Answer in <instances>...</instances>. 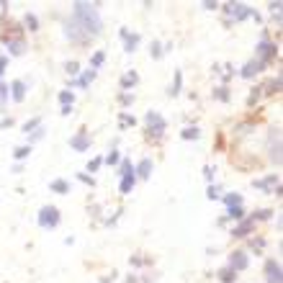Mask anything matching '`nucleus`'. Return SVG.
Listing matches in <instances>:
<instances>
[{
  "instance_id": "29",
  "label": "nucleus",
  "mask_w": 283,
  "mask_h": 283,
  "mask_svg": "<svg viewBox=\"0 0 283 283\" xmlns=\"http://www.w3.org/2000/svg\"><path fill=\"white\" fill-rule=\"evenodd\" d=\"M127 173H134V168H132L129 160H124V163L118 165V175H127Z\"/></svg>"
},
{
  "instance_id": "23",
  "label": "nucleus",
  "mask_w": 283,
  "mask_h": 283,
  "mask_svg": "<svg viewBox=\"0 0 283 283\" xmlns=\"http://www.w3.org/2000/svg\"><path fill=\"white\" fill-rule=\"evenodd\" d=\"M180 137H183V139H198V129H196V127H185Z\"/></svg>"
},
{
  "instance_id": "35",
  "label": "nucleus",
  "mask_w": 283,
  "mask_h": 283,
  "mask_svg": "<svg viewBox=\"0 0 283 283\" xmlns=\"http://www.w3.org/2000/svg\"><path fill=\"white\" fill-rule=\"evenodd\" d=\"M101 163H103V160H101V157H96V160H90V165H88V170H90V173H96V170L101 168Z\"/></svg>"
},
{
  "instance_id": "42",
  "label": "nucleus",
  "mask_w": 283,
  "mask_h": 283,
  "mask_svg": "<svg viewBox=\"0 0 283 283\" xmlns=\"http://www.w3.org/2000/svg\"><path fill=\"white\" fill-rule=\"evenodd\" d=\"M132 101H134V98H132V96H127V93H124V96H121V103H124V106H129Z\"/></svg>"
},
{
  "instance_id": "7",
  "label": "nucleus",
  "mask_w": 283,
  "mask_h": 283,
  "mask_svg": "<svg viewBox=\"0 0 283 283\" xmlns=\"http://www.w3.org/2000/svg\"><path fill=\"white\" fill-rule=\"evenodd\" d=\"M70 147H72V149H77V152H85V149L90 147V137H88V132L75 134V137L70 139Z\"/></svg>"
},
{
  "instance_id": "9",
  "label": "nucleus",
  "mask_w": 283,
  "mask_h": 283,
  "mask_svg": "<svg viewBox=\"0 0 283 283\" xmlns=\"http://www.w3.org/2000/svg\"><path fill=\"white\" fill-rule=\"evenodd\" d=\"M253 185H255V188H260V191H265V193H270V191H275V188H278V175L260 178V180H255Z\"/></svg>"
},
{
  "instance_id": "27",
  "label": "nucleus",
  "mask_w": 283,
  "mask_h": 283,
  "mask_svg": "<svg viewBox=\"0 0 283 283\" xmlns=\"http://www.w3.org/2000/svg\"><path fill=\"white\" fill-rule=\"evenodd\" d=\"M224 201H227V206L232 209V206H239V204H242V196H239V193H234V196H227Z\"/></svg>"
},
{
  "instance_id": "13",
  "label": "nucleus",
  "mask_w": 283,
  "mask_h": 283,
  "mask_svg": "<svg viewBox=\"0 0 283 283\" xmlns=\"http://www.w3.org/2000/svg\"><path fill=\"white\" fill-rule=\"evenodd\" d=\"M6 44H8L11 54H16V57L26 52V44H23V39H6Z\"/></svg>"
},
{
  "instance_id": "36",
  "label": "nucleus",
  "mask_w": 283,
  "mask_h": 283,
  "mask_svg": "<svg viewBox=\"0 0 283 283\" xmlns=\"http://www.w3.org/2000/svg\"><path fill=\"white\" fill-rule=\"evenodd\" d=\"M106 163H108V165H116V163H118V152H108Z\"/></svg>"
},
{
  "instance_id": "20",
  "label": "nucleus",
  "mask_w": 283,
  "mask_h": 283,
  "mask_svg": "<svg viewBox=\"0 0 283 283\" xmlns=\"http://www.w3.org/2000/svg\"><path fill=\"white\" fill-rule=\"evenodd\" d=\"M219 278H222L224 283H234V278H237V273H234L232 268H224V270H219Z\"/></svg>"
},
{
  "instance_id": "11",
  "label": "nucleus",
  "mask_w": 283,
  "mask_h": 283,
  "mask_svg": "<svg viewBox=\"0 0 283 283\" xmlns=\"http://www.w3.org/2000/svg\"><path fill=\"white\" fill-rule=\"evenodd\" d=\"M263 67H265L263 62H258V59H250L245 67H242V77H255V75H258Z\"/></svg>"
},
{
  "instance_id": "4",
  "label": "nucleus",
  "mask_w": 283,
  "mask_h": 283,
  "mask_svg": "<svg viewBox=\"0 0 283 283\" xmlns=\"http://www.w3.org/2000/svg\"><path fill=\"white\" fill-rule=\"evenodd\" d=\"M275 54H278L275 44H273V42H268V39L263 36V42H260V44H258V49H255V59H258V62H263V65H268L270 59H275Z\"/></svg>"
},
{
  "instance_id": "25",
  "label": "nucleus",
  "mask_w": 283,
  "mask_h": 283,
  "mask_svg": "<svg viewBox=\"0 0 283 283\" xmlns=\"http://www.w3.org/2000/svg\"><path fill=\"white\" fill-rule=\"evenodd\" d=\"M242 216H245V211H242V206H232V209H229V219H237V222H242Z\"/></svg>"
},
{
  "instance_id": "44",
  "label": "nucleus",
  "mask_w": 283,
  "mask_h": 283,
  "mask_svg": "<svg viewBox=\"0 0 283 283\" xmlns=\"http://www.w3.org/2000/svg\"><path fill=\"white\" fill-rule=\"evenodd\" d=\"M204 175H206V178L211 180V178H214V168H206V170H204Z\"/></svg>"
},
{
  "instance_id": "33",
  "label": "nucleus",
  "mask_w": 283,
  "mask_h": 283,
  "mask_svg": "<svg viewBox=\"0 0 283 283\" xmlns=\"http://www.w3.org/2000/svg\"><path fill=\"white\" fill-rule=\"evenodd\" d=\"M214 96H216L219 101H229V93H227V88H216V90H214Z\"/></svg>"
},
{
  "instance_id": "41",
  "label": "nucleus",
  "mask_w": 283,
  "mask_h": 283,
  "mask_svg": "<svg viewBox=\"0 0 283 283\" xmlns=\"http://www.w3.org/2000/svg\"><path fill=\"white\" fill-rule=\"evenodd\" d=\"M42 137H44V129H42V127H39V129L34 132V137H31V139H42Z\"/></svg>"
},
{
  "instance_id": "16",
  "label": "nucleus",
  "mask_w": 283,
  "mask_h": 283,
  "mask_svg": "<svg viewBox=\"0 0 283 283\" xmlns=\"http://www.w3.org/2000/svg\"><path fill=\"white\" fill-rule=\"evenodd\" d=\"M152 168H154V165H152V160H142L134 173H137L139 178H149V175H152Z\"/></svg>"
},
{
  "instance_id": "40",
  "label": "nucleus",
  "mask_w": 283,
  "mask_h": 283,
  "mask_svg": "<svg viewBox=\"0 0 283 283\" xmlns=\"http://www.w3.org/2000/svg\"><path fill=\"white\" fill-rule=\"evenodd\" d=\"M67 72H70V75H77V62H70V65H67Z\"/></svg>"
},
{
  "instance_id": "8",
  "label": "nucleus",
  "mask_w": 283,
  "mask_h": 283,
  "mask_svg": "<svg viewBox=\"0 0 283 283\" xmlns=\"http://www.w3.org/2000/svg\"><path fill=\"white\" fill-rule=\"evenodd\" d=\"M265 278H268V283H280V263L268 260L265 263Z\"/></svg>"
},
{
  "instance_id": "30",
  "label": "nucleus",
  "mask_w": 283,
  "mask_h": 283,
  "mask_svg": "<svg viewBox=\"0 0 283 283\" xmlns=\"http://www.w3.org/2000/svg\"><path fill=\"white\" fill-rule=\"evenodd\" d=\"M26 26H28V31H36V28H39V21H36V16H34V13H28V16H26Z\"/></svg>"
},
{
  "instance_id": "10",
  "label": "nucleus",
  "mask_w": 283,
  "mask_h": 283,
  "mask_svg": "<svg viewBox=\"0 0 283 283\" xmlns=\"http://www.w3.org/2000/svg\"><path fill=\"white\" fill-rule=\"evenodd\" d=\"M253 227H255V222H253V219H245V222H239V224L232 229V234H234V237H247V234L253 232Z\"/></svg>"
},
{
  "instance_id": "19",
  "label": "nucleus",
  "mask_w": 283,
  "mask_h": 283,
  "mask_svg": "<svg viewBox=\"0 0 283 283\" xmlns=\"http://www.w3.org/2000/svg\"><path fill=\"white\" fill-rule=\"evenodd\" d=\"M52 191H57V193H70V183H67V180H52Z\"/></svg>"
},
{
  "instance_id": "31",
  "label": "nucleus",
  "mask_w": 283,
  "mask_h": 283,
  "mask_svg": "<svg viewBox=\"0 0 283 283\" xmlns=\"http://www.w3.org/2000/svg\"><path fill=\"white\" fill-rule=\"evenodd\" d=\"M180 83H183V75H180V72H175V85H173L170 96H178V93H180Z\"/></svg>"
},
{
  "instance_id": "28",
  "label": "nucleus",
  "mask_w": 283,
  "mask_h": 283,
  "mask_svg": "<svg viewBox=\"0 0 283 283\" xmlns=\"http://www.w3.org/2000/svg\"><path fill=\"white\" fill-rule=\"evenodd\" d=\"M72 101H75V96H72V93H67V90H62V93H59V103H62V106H72Z\"/></svg>"
},
{
  "instance_id": "12",
  "label": "nucleus",
  "mask_w": 283,
  "mask_h": 283,
  "mask_svg": "<svg viewBox=\"0 0 283 283\" xmlns=\"http://www.w3.org/2000/svg\"><path fill=\"white\" fill-rule=\"evenodd\" d=\"M121 39H124V44H127V52H134L137 44H139V34H129L127 28L121 31Z\"/></svg>"
},
{
  "instance_id": "26",
  "label": "nucleus",
  "mask_w": 283,
  "mask_h": 283,
  "mask_svg": "<svg viewBox=\"0 0 283 283\" xmlns=\"http://www.w3.org/2000/svg\"><path fill=\"white\" fill-rule=\"evenodd\" d=\"M118 124H121V127H134V116L121 113V116H118Z\"/></svg>"
},
{
  "instance_id": "1",
  "label": "nucleus",
  "mask_w": 283,
  "mask_h": 283,
  "mask_svg": "<svg viewBox=\"0 0 283 283\" xmlns=\"http://www.w3.org/2000/svg\"><path fill=\"white\" fill-rule=\"evenodd\" d=\"M101 16H98V6L90 3H75L72 6V18L67 21V39L75 44H85L90 39H96L101 34Z\"/></svg>"
},
{
  "instance_id": "15",
  "label": "nucleus",
  "mask_w": 283,
  "mask_h": 283,
  "mask_svg": "<svg viewBox=\"0 0 283 283\" xmlns=\"http://www.w3.org/2000/svg\"><path fill=\"white\" fill-rule=\"evenodd\" d=\"M134 183H137V175H134V173H127V175H121V193H132Z\"/></svg>"
},
{
  "instance_id": "34",
  "label": "nucleus",
  "mask_w": 283,
  "mask_h": 283,
  "mask_svg": "<svg viewBox=\"0 0 283 283\" xmlns=\"http://www.w3.org/2000/svg\"><path fill=\"white\" fill-rule=\"evenodd\" d=\"M163 52H165V49H163V47H160L157 42L152 44V57H154V59H160V57H163Z\"/></svg>"
},
{
  "instance_id": "5",
  "label": "nucleus",
  "mask_w": 283,
  "mask_h": 283,
  "mask_svg": "<svg viewBox=\"0 0 283 283\" xmlns=\"http://www.w3.org/2000/svg\"><path fill=\"white\" fill-rule=\"evenodd\" d=\"M39 224H42L44 229H54L59 224V211L57 206H44L42 211H39Z\"/></svg>"
},
{
  "instance_id": "2",
  "label": "nucleus",
  "mask_w": 283,
  "mask_h": 283,
  "mask_svg": "<svg viewBox=\"0 0 283 283\" xmlns=\"http://www.w3.org/2000/svg\"><path fill=\"white\" fill-rule=\"evenodd\" d=\"M224 13H227V18L229 21H242V18H260L253 8H247V6H242V3H229V6H224Z\"/></svg>"
},
{
  "instance_id": "39",
  "label": "nucleus",
  "mask_w": 283,
  "mask_h": 283,
  "mask_svg": "<svg viewBox=\"0 0 283 283\" xmlns=\"http://www.w3.org/2000/svg\"><path fill=\"white\" fill-rule=\"evenodd\" d=\"M219 196H222V193H219V188H216V185H211V188H209V198H219Z\"/></svg>"
},
{
  "instance_id": "17",
  "label": "nucleus",
  "mask_w": 283,
  "mask_h": 283,
  "mask_svg": "<svg viewBox=\"0 0 283 283\" xmlns=\"http://www.w3.org/2000/svg\"><path fill=\"white\" fill-rule=\"evenodd\" d=\"M11 90H13V93H11L13 101H23V98H26V85L21 83V80H16V83L11 85Z\"/></svg>"
},
{
  "instance_id": "18",
  "label": "nucleus",
  "mask_w": 283,
  "mask_h": 283,
  "mask_svg": "<svg viewBox=\"0 0 283 283\" xmlns=\"http://www.w3.org/2000/svg\"><path fill=\"white\" fill-rule=\"evenodd\" d=\"M139 83V75L137 72H127L124 77H121V88H132V85H137Z\"/></svg>"
},
{
  "instance_id": "21",
  "label": "nucleus",
  "mask_w": 283,
  "mask_h": 283,
  "mask_svg": "<svg viewBox=\"0 0 283 283\" xmlns=\"http://www.w3.org/2000/svg\"><path fill=\"white\" fill-rule=\"evenodd\" d=\"M103 59H106V54H103V52H96V54L90 57V70H98V67L103 65Z\"/></svg>"
},
{
  "instance_id": "32",
  "label": "nucleus",
  "mask_w": 283,
  "mask_h": 283,
  "mask_svg": "<svg viewBox=\"0 0 283 283\" xmlns=\"http://www.w3.org/2000/svg\"><path fill=\"white\" fill-rule=\"evenodd\" d=\"M28 152H31V147H18L13 154H16V160H23V157H28Z\"/></svg>"
},
{
  "instance_id": "3",
  "label": "nucleus",
  "mask_w": 283,
  "mask_h": 283,
  "mask_svg": "<svg viewBox=\"0 0 283 283\" xmlns=\"http://www.w3.org/2000/svg\"><path fill=\"white\" fill-rule=\"evenodd\" d=\"M165 129H168L165 118L160 116L157 111H149V113H147V132H149V137H152V139H160V137L165 134Z\"/></svg>"
},
{
  "instance_id": "43",
  "label": "nucleus",
  "mask_w": 283,
  "mask_h": 283,
  "mask_svg": "<svg viewBox=\"0 0 283 283\" xmlns=\"http://www.w3.org/2000/svg\"><path fill=\"white\" fill-rule=\"evenodd\" d=\"M6 65H8V59H6L3 54H0V75H3V70H6Z\"/></svg>"
},
{
  "instance_id": "24",
  "label": "nucleus",
  "mask_w": 283,
  "mask_h": 283,
  "mask_svg": "<svg viewBox=\"0 0 283 283\" xmlns=\"http://www.w3.org/2000/svg\"><path fill=\"white\" fill-rule=\"evenodd\" d=\"M93 77H96V70H88V72H85L83 77H80V80H77V85H83V88H85V85L90 83V80H93Z\"/></svg>"
},
{
  "instance_id": "38",
  "label": "nucleus",
  "mask_w": 283,
  "mask_h": 283,
  "mask_svg": "<svg viewBox=\"0 0 283 283\" xmlns=\"http://www.w3.org/2000/svg\"><path fill=\"white\" fill-rule=\"evenodd\" d=\"M0 101H8V85H0Z\"/></svg>"
},
{
  "instance_id": "22",
  "label": "nucleus",
  "mask_w": 283,
  "mask_h": 283,
  "mask_svg": "<svg viewBox=\"0 0 283 283\" xmlns=\"http://www.w3.org/2000/svg\"><path fill=\"white\" fill-rule=\"evenodd\" d=\"M39 127H42V118H31V121H26V124H23V132L28 134V132L39 129Z\"/></svg>"
},
{
  "instance_id": "37",
  "label": "nucleus",
  "mask_w": 283,
  "mask_h": 283,
  "mask_svg": "<svg viewBox=\"0 0 283 283\" xmlns=\"http://www.w3.org/2000/svg\"><path fill=\"white\" fill-rule=\"evenodd\" d=\"M270 214H273V211L263 209V211H258V214H255V219H270ZM255 219H253V222H255Z\"/></svg>"
},
{
  "instance_id": "14",
  "label": "nucleus",
  "mask_w": 283,
  "mask_h": 283,
  "mask_svg": "<svg viewBox=\"0 0 283 283\" xmlns=\"http://www.w3.org/2000/svg\"><path fill=\"white\" fill-rule=\"evenodd\" d=\"M270 160L280 163V142H278V132L270 134Z\"/></svg>"
},
{
  "instance_id": "6",
  "label": "nucleus",
  "mask_w": 283,
  "mask_h": 283,
  "mask_svg": "<svg viewBox=\"0 0 283 283\" xmlns=\"http://www.w3.org/2000/svg\"><path fill=\"white\" fill-rule=\"evenodd\" d=\"M247 263H250V260H247V255L242 253V250H237V253H232V255H229V265H227V268H232V270L237 273V270H245V268H247Z\"/></svg>"
}]
</instances>
